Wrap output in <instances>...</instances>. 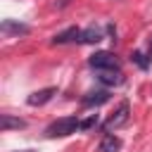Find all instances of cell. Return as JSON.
Wrapping results in <instances>:
<instances>
[{
    "mask_svg": "<svg viewBox=\"0 0 152 152\" xmlns=\"http://www.w3.org/2000/svg\"><path fill=\"white\" fill-rule=\"evenodd\" d=\"M78 126H81V121H78L76 116H62V119L52 121V124L45 128V135H48V138H64V135L76 133Z\"/></svg>",
    "mask_w": 152,
    "mask_h": 152,
    "instance_id": "obj_1",
    "label": "cell"
},
{
    "mask_svg": "<svg viewBox=\"0 0 152 152\" xmlns=\"http://www.w3.org/2000/svg\"><path fill=\"white\" fill-rule=\"evenodd\" d=\"M90 66L93 69H119V59H116V55L114 52H107V50H100V52H95L93 57H90Z\"/></svg>",
    "mask_w": 152,
    "mask_h": 152,
    "instance_id": "obj_2",
    "label": "cell"
},
{
    "mask_svg": "<svg viewBox=\"0 0 152 152\" xmlns=\"http://www.w3.org/2000/svg\"><path fill=\"white\" fill-rule=\"evenodd\" d=\"M128 112H131V109H128V102H121V104H119V109H116V112L104 121V131H107V133H112V131L121 128V126L128 121Z\"/></svg>",
    "mask_w": 152,
    "mask_h": 152,
    "instance_id": "obj_3",
    "label": "cell"
},
{
    "mask_svg": "<svg viewBox=\"0 0 152 152\" xmlns=\"http://www.w3.org/2000/svg\"><path fill=\"white\" fill-rule=\"evenodd\" d=\"M55 93H57V88H43V90H36V93H31V95L26 97V102H28L31 107H40V104L50 102Z\"/></svg>",
    "mask_w": 152,
    "mask_h": 152,
    "instance_id": "obj_4",
    "label": "cell"
},
{
    "mask_svg": "<svg viewBox=\"0 0 152 152\" xmlns=\"http://www.w3.org/2000/svg\"><path fill=\"white\" fill-rule=\"evenodd\" d=\"M100 83H104V86H119L121 81H124V76H121V71L119 69H100Z\"/></svg>",
    "mask_w": 152,
    "mask_h": 152,
    "instance_id": "obj_5",
    "label": "cell"
},
{
    "mask_svg": "<svg viewBox=\"0 0 152 152\" xmlns=\"http://www.w3.org/2000/svg\"><path fill=\"white\" fill-rule=\"evenodd\" d=\"M109 100V93L107 90H95V93H88L81 102L86 104V107H97V104H104Z\"/></svg>",
    "mask_w": 152,
    "mask_h": 152,
    "instance_id": "obj_6",
    "label": "cell"
},
{
    "mask_svg": "<svg viewBox=\"0 0 152 152\" xmlns=\"http://www.w3.org/2000/svg\"><path fill=\"white\" fill-rule=\"evenodd\" d=\"M71 40H81V31H78L76 26H71V28H66V31H62V33H57V36L52 38V43H55V45L71 43Z\"/></svg>",
    "mask_w": 152,
    "mask_h": 152,
    "instance_id": "obj_7",
    "label": "cell"
},
{
    "mask_svg": "<svg viewBox=\"0 0 152 152\" xmlns=\"http://www.w3.org/2000/svg\"><path fill=\"white\" fill-rule=\"evenodd\" d=\"M26 121L24 119H17L12 114H0V128L2 131H12V128H24Z\"/></svg>",
    "mask_w": 152,
    "mask_h": 152,
    "instance_id": "obj_8",
    "label": "cell"
},
{
    "mask_svg": "<svg viewBox=\"0 0 152 152\" xmlns=\"http://www.w3.org/2000/svg\"><path fill=\"white\" fill-rule=\"evenodd\" d=\"M119 147H121V140L114 133H107L100 142V152H119Z\"/></svg>",
    "mask_w": 152,
    "mask_h": 152,
    "instance_id": "obj_9",
    "label": "cell"
},
{
    "mask_svg": "<svg viewBox=\"0 0 152 152\" xmlns=\"http://www.w3.org/2000/svg\"><path fill=\"white\" fill-rule=\"evenodd\" d=\"M0 28H2V33H17V36H19V33H28V26H26V24H17V21H12V19H5Z\"/></svg>",
    "mask_w": 152,
    "mask_h": 152,
    "instance_id": "obj_10",
    "label": "cell"
},
{
    "mask_svg": "<svg viewBox=\"0 0 152 152\" xmlns=\"http://www.w3.org/2000/svg\"><path fill=\"white\" fill-rule=\"evenodd\" d=\"M102 40V31L97 26H88L86 31H81V43H97Z\"/></svg>",
    "mask_w": 152,
    "mask_h": 152,
    "instance_id": "obj_11",
    "label": "cell"
},
{
    "mask_svg": "<svg viewBox=\"0 0 152 152\" xmlns=\"http://www.w3.org/2000/svg\"><path fill=\"white\" fill-rule=\"evenodd\" d=\"M95 124H97V114H93V116H88L86 121H81V126H78V128H81V131H88V128H93Z\"/></svg>",
    "mask_w": 152,
    "mask_h": 152,
    "instance_id": "obj_12",
    "label": "cell"
},
{
    "mask_svg": "<svg viewBox=\"0 0 152 152\" xmlns=\"http://www.w3.org/2000/svg\"><path fill=\"white\" fill-rule=\"evenodd\" d=\"M64 5H69V0H55V7H64Z\"/></svg>",
    "mask_w": 152,
    "mask_h": 152,
    "instance_id": "obj_13",
    "label": "cell"
},
{
    "mask_svg": "<svg viewBox=\"0 0 152 152\" xmlns=\"http://www.w3.org/2000/svg\"><path fill=\"white\" fill-rule=\"evenodd\" d=\"M147 59L152 62V40H150V52H147Z\"/></svg>",
    "mask_w": 152,
    "mask_h": 152,
    "instance_id": "obj_14",
    "label": "cell"
}]
</instances>
